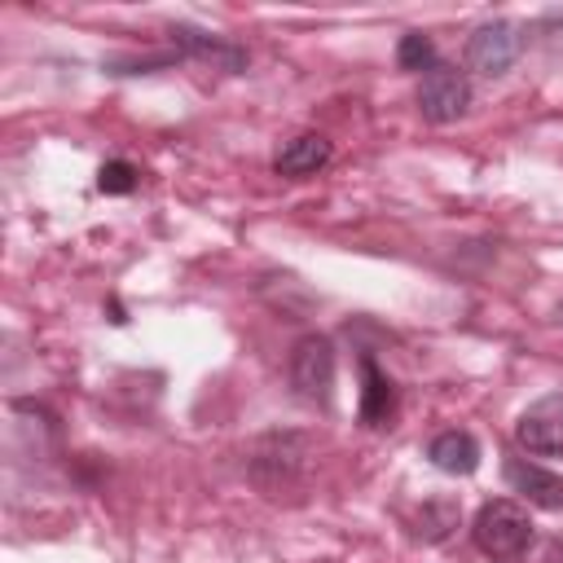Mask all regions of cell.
Instances as JSON below:
<instances>
[{
  "label": "cell",
  "instance_id": "2",
  "mask_svg": "<svg viewBox=\"0 0 563 563\" xmlns=\"http://www.w3.org/2000/svg\"><path fill=\"white\" fill-rule=\"evenodd\" d=\"M246 475L268 497H282V493L299 488L303 475H308V435H299V431H268V435H260L251 444Z\"/></svg>",
  "mask_w": 563,
  "mask_h": 563
},
{
  "label": "cell",
  "instance_id": "13",
  "mask_svg": "<svg viewBox=\"0 0 563 563\" xmlns=\"http://www.w3.org/2000/svg\"><path fill=\"white\" fill-rule=\"evenodd\" d=\"M396 66L409 70V75H427L440 66V53H435V40L427 31H405L400 44H396Z\"/></svg>",
  "mask_w": 563,
  "mask_h": 563
},
{
  "label": "cell",
  "instance_id": "11",
  "mask_svg": "<svg viewBox=\"0 0 563 563\" xmlns=\"http://www.w3.org/2000/svg\"><path fill=\"white\" fill-rule=\"evenodd\" d=\"M330 141L321 136V132H299V136H290L282 150H277V158H273V172L277 176H290V180H299V176H312V172H321L325 163H330Z\"/></svg>",
  "mask_w": 563,
  "mask_h": 563
},
{
  "label": "cell",
  "instance_id": "1",
  "mask_svg": "<svg viewBox=\"0 0 563 563\" xmlns=\"http://www.w3.org/2000/svg\"><path fill=\"white\" fill-rule=\"evenodd\" d=\"M471 537H475V550L493 563H519L537 537L532 528V515L528 506H519L515 497H493L475 510V523H471Z\"/></svg>",
  "mask_w": 563,
  "mask_h": 563
},
{
  "label": "cell",
  "instance_id": "9",
  "mask_svg": "<svg viewBox=\"0 0 563 563\" xmlns=\"http://www.w3.org/2000/svg\"><path fill=\"white\" fill-rule=\"evenodd\" d=\"M506 484L528 501V506H541V510H563V475L528 462V457H506Z\"/></svg>",
  "mask_w": 563,
  "mask_h": 563
},
{
  "label": "cell",
  "instance_id": "16",
  "mask_svg": "<svg viewBox=\"0 0 563 563\" xmlns=\"http://www.w3.org/2000/svg\"><path fill=\"white\" fill-rule=\"evenodd\" d=\"M559 312H563V303H559Z\"/></svg>",
  "mask_w": 563,
  "mask_h": 563
},
{
  "label": "cell",
  "instance_id": "3",
  "mask_svg": "<svg viewBox=\"0 0 563 563\" xmlns=\"http://www.w3.org/2000/svg\"><path fill=\"white\" fill-rule=\"evenodd\" d=\"M523 44H528L523 26H515V22H506V18H488V22H479V26L466 35L462 62H466V70H471V75L501 79V75L519 62Z\"/></svg>",
  "mask_w": 563,
  "mask_h": 563
},
{
  "label": "cell",
  "instance_id": "6",
  "mask_svg": "<svg viewBox=\"0 0 563 563\" xmlns=\"http://www.w3.org/2000/svg\"><path fill=\"white\" fill-rule=\"evenodd\" d=\"M515 444L528 457H559L563 453V391H545L515 418Z\"/></svg>",
  "mask_w": 563,
  "mask_h": 563
},
{
  "label": "cell",
  "instance_id": "7",
  "mask_svg": "<svg viewBox=\"0 0 563 563\" xmlns=\"http://www.w3.org/2000/svg\"><path fill=\"white\" fill-rule=\"evenodd\" d=\"M167 35H172V53H176L180 62H207V66L229 70V75L246 70V62H251L242 44H233V40H224V35H211V31H198V26H189V22H176Z\"/></svg>",
  "mask_w": 563,
  "mask_h": 563
},
{
  "label": "cell",
  "instance_id": "5",
  "mask_svg": "<svg viewBox=\"0 0 563 563\" xmlns=\"http://www.w3.org/2000/svg\"><path fill=\"white\" fill-rule=\"evenodd\" d=\"M413 101H418V114L427 123H453L471 106V79H466V70L440 62L435 70H427L418 79V97Z\"/></svg>",
  "mask_w": 563,
  "mask_h": 563
},
{
  "label": "cell",
  "instance_id": "10",
  "mask_svg": "<svg viewBox=\"0 0 563 563\" xmlns=\"http://www.w3.org/2000/svg\"><path fill=\"white\" fill-rule=\"evenodd\" d=\"M479 457H484L479 440L471 431H462V427H449V431L431 435V444H427V462L435 471H444V475H471L479 466Z\"/></svg>",
  "mask_w": 563,
  "mask_h": 563
},
{
  "label": "cell",
  "instance_id": "15",
  "mask_svg": "<svg viewBox=\"0 0 563 563\" xmlns=\"http://www.w3.org/2000/svg\"><path fill=\"white\" fill-rule=\"evenodd\" d=\"M541 563H563V537L545 541V550H541Z\"/></svg>",
  "mask_w": 563,
  "mask_h": 563
},
{
  "label": "cell",
  "instance_id": "4",
  "mask_svg": "<svg viewBox=\"0 0 563 563\" xmlns=\"http://www.w3.org/2000/svg\"><path fill=\"white\" fill-rule=\"evenodd\" d=\"M286 374H290V387H295L299 400L325 409L330 396H334V343H330L325 334H317V330L303 334V339L290 347Z\"/></svg>",
  "mask_w": 563,
  "mask_h": 563
},
{
  "label": "cell",
  "instance_id": "12",
  "mask_svg": "<svg viewBox=\"0 0 563 563\" xmlns=\"http://www.w3.org/2000/svg\"><path fill=\"white\" fill-rule=\"evenodd\" d=\"M457 519H462V510H457V501L453 497H431V501H422V510H418V537L422 541H431V545H440L444 537H453V528H457Z\"/></svg>",
  "mask_w": 563,
  "mask_h": 563
},
{
  "label": "cell",
  "instance_id": "14",
  "mask_svg": "<svg viewBox=\"0 0 563 563\" xmlns=\"http://www.w3.org/2000/svg\"><path fill=\"white\" fill-rule=\"evenodd\" d=\"M141 185V172L128 163V158H110V163H101V172H97V189L101 194H132Z\"/></svg>",
  "mask_w": 563,
  "mask_h": 563
},
{
  "label": "cell",
  "instance_id": "8",
  "mask_svg": "<svg viewBox=\"0 0 563 563\" xmlns=\"http://www.w3.org/2000/svg\"><path fill=\"white\" fill-rule=\"evenodd\" d=\"M356 365H361V405H356V418H361L369 431H383V427L396 422V409H400L396 383L378 369V361H374L369 352H361Z\"/></svg>",
  "mask_w": 563,
  "mask_h": 563
}]
</instances>
